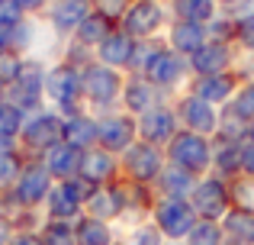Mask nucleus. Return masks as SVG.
<instances>
[{"mask_svg": "<svg viewBox=\"0 0 254 245\" xmlns=\"http://www.w3.org/2000/svg\"><path fill=\"white\" fill-rule=\"evenodd\" d=\"M242 145L245 142H225V139H212V171L225 181H235L242 174Z\"/></svg>", "mask_w": 254, "mask_h": 245, "instance_id": "obj_28", "label": "nucleus"}, {"mask_svg": "<svg viewBox=\"0 0 254 245\" xmlns=\"http://www.w3.org/2000/svg\"><path fill=\"white\" fill-rule=\"evenodd\" d=\"M177 132H180V120H177V110H174V100L148 110L145 116H138V139H142V142L168 149V142Z\"/></svg>", "mask_w": 254, "mask_h": 245, "instance_id": "obj_16", "label": "nucleus"}, {"mask_svg": "<svg viewBox=\"0 0 254 245\" xmlns=\"http://www.w3.org/2000/svg\"><path fill=\"white\" fill-rule=\"evenodd\" d=\"M10 236H13V229L6 226L3 220H0V245H10Z\"/></svg>", "mask_w": 254, "mask_h": 245, "instance_id": "obj_53", "label": "nucleus"}, {"mask_svg": "<svg viewBox=\"0 0 254 245\" xmlns=\"http://www.w3.org/2000/svg\"><path fill=\"white\" fill-rule=\"evenodd\" d=\"M151 223L161 229V236L168 242H187V236L193 233V226L199 223V216L193 213L190 200H177V197H158L151 207Z\"/></svg>", "mask_w": 254, "mask_h": 245, "instance_id": "obj_10", "label": "nucleus"}, {"mask_svg": "<svg viewBox=\"0 0 254 245\" xmlns=\"http://www.w3.org/2000/svg\"><path fill=\"white\" fill-rule=\"evenodd\" d=\"M23 168H26L23 152H6V155H0V197H6L13 190V184L23 174Z\"/></svg>", "mask_w": 254, "mask_h": 245, "instance_id": "obj_34", "label": "nucleus"}, {"mask_svg": "<svg viewBox=\"0 0 254 245\" xmlns=\"http://www.w3.org/2000/svg\"><path fill=\"white\" fill-rule=\"evenodd\" d=\"M245 3H248V6H251V10H254V0H245Z\"/></svg>", "mask_w": 254, "mask_h": 245, "instance_id": "obj_57", "label": "nucleus"}, {"mask_svg": "<svg viewBox=\"0 0 254 245\" xmlns=\"http://www.w3.org/2000/svg\"><path fill=\"white\" fill-rule=\"evenodd\" d=\"M164 164H168V155H164L161 145H151V142H142V139H138L135 145H129V149L119 155V177L155 187L161 171H164Z\"/></svg>", "mask_w": 254, "mask_h": 245, "instance_id": "obj_5", "label": "nucleus"}, {"mask_svg": "<svg viewBox=\"0 0 254 245\" xmlns=\"http://www.w3.org/2000/svg\"><path fill=\"white\" fill-rule=\"evenodd\" d=\"M232 184L219 174H203L190 194V207L199 220H222L232 210Z\"/></svg>", "mask_w": 254, "mask_h": 245, "instance_id": "obj_11", "label": "nucleus"}, {"mask_svg": "<svg viewBox=\"0 0 254 245\" xmlns=\"http://www.w3.org/2000/svg\"><path fill=\"white\" fill-rule=\"evenodd\" d=\"M206 32H209V42H229V45H235V13L219 10L216 16L206 23Z\"/></svg>", "mask_w": 254, "mask_h": 245, "instance_id": "obj_38", "label": "nucleus"}, {"mask_svg": "<svg viewBox=\"0 0 254 245\" xmlns=\"http://www.w3.org/2000/svg\"><path fill=\"white\" fill-rule=\"evenodd\" d=\"M19 6H23L26 16H45V10H49L52 0H16Z\"/></svg>", "mask_w": 254, "mask_h": 245, "instance_id": "obj_48", "label": "nucleus"}, {"mask_svg": "<svg viewBox=\"0 0 254 245\" xmlns=\"http://www.w3.org/2000/svg\"><path fill=\"white\" fill-rule=\"evenodd\" d=\"M164 45V36L158 39H135V52H132V62L126 75H145V68L151 65V58L158 55V49Z\"/></svg>", "mask_w": 254, "mask_h": 245, "instance_id": "obj_35", "label": "nucleus"}, {"mask_svg": "<svg viewBox=\"0 0 254 245\" xmlns=\"http://www.w3.org/2000/svg\"><path fill=\"white\" fill-rule=\"evenodd\" d=\"M164 155H168V164H174V168H184V171H190V174L203 177V174L212 171V139L180 129L168 142Z\"/></svg>", "mask_w": 254, "mask_h": 245, "instance_id": "obj_6", "label": "nucleus"}, {"mask_svg": "<svg viewBox=\"0 0 254 245\" xmlns=\"http://www.w3.org/2000/svg\"><path fill=\"white\" fill-rule=\"evenodd\" d=\"M23 120H26L23 110L13 107L10 100H3V97H0V136H13V139H19Z\"/></svg>", "mask_w": 254, "mask_h": 245, "instance_id": "obj_41", "label": "nucleus"}, {"mask_svg": "<svg viewBox=\"0 0 254 245\" xmlns=\"http://www.w3.org/2000/svg\"><path fill=\"white\" fill-rule=\"evenodd\" d=\"M164 3H168V0H164Z\"/></svg>", "mask_w": 254, "mask_h": 245, "instance_id": "obj_59", "label": "nucleus"}, {"mask_svg": "<svg viewBox=\"0 0 254 245\" xmlns=\"http://www.w3.org/2000/svg\"><path fill=\"white\" fill-rule=\"evenodd\" d=\"M6 49V42H3V36H0V52H3Z\"/></svg>", "mask_w": 254, "mask_h": 245, "instance_id": "obj_55", "label": "nucleus"}, {"mask_svg": "<svg viewBox=\"0 0 254 245\" xmlns=\"http://www.w3.org/2000/svg\"><path fill=\"white\" fill-rule=\"evenodd\" d=\"M123 87H126V71L106 68L93 62L84 68V107L93 116H106L123 110Z\"/></svg>", "mask_w": 254, "mask_h": 245, "instance_id": "obj_2", "label": "nucleus"}, {"mask_svg": "<svg viewBox=\"0 0 254 245\" xmlns=\"http://www.w3.org/2000/svg\"><path fill=\"white\" fill-rule=\"evenodd\" d=\"M145 78L155 84L161 94H168L171 100L177 94H184L190 87V58H184L180 52H174L168 42L158 49V55L151 58V65L145 68Z\"/></svg>", "mask_w": 254, "mask_h": 245, "instance_id": "obj_4", "label": "nucleus"}, {"mask_svg": "<svg viewBox=\"0 0 254 245\" xmlns=\"http://www.w3.org/2000/svg\"><path fill=\"white\" fill-rule=\"evenodd\" d=\"M232 184V200L238 203V207H248L254 210V177L248 174H238L235 181H229Z\"/></svg>", "mask_w": 254, "mask_h": 245, "instance_id": "obj_44", "label": "nucleus"}, {"mask_svg": "<svg viewBox=\"0 0 254 245\" xmlns=\"http://www.w3.org/2000/svg\"><path fill=\"white\" fill-rule=\"evenodd\" d=\"M216 6L219 10H225V13H238V10H245V0H216Z\"/></svg>", "mask_w": 254, "mask_h": 245, "instance_id": "obj_51", "label": "nucleus"}, {"mask_svg": "<svg viewBox=\"0 0 254 245\" xmlns=\"http://www.w3.org/2000/svg\"><path fill=\"white\" fill-rule=\"evenodd\" d=\"M6 152H19V139H13V136H0V155H6Z\"/></svg>", "mask_w": 254, "mask_h": 245, "instance_id": "obj_52", "label": "nucleus"}, {"mask_svg": "<svg viewBox=\"0 0 254 245\" xmlns=\"http://www.w3.org/2000/svg\"><path fill=\"white\" fill-rule=\"evenodd\" d=\"M97 136H100V129H97V116L93 113H77V116H68L62 126V142H68L71 149H77V152H84V149H93L97 145Z\"/></svg>", "mask_w": 254, "mask_h": 245, "instance_id": "obj_27", "label": "nucleus"}, {"mask_svg": "<svg viewBox=\"0 0 254 245\" xmlns=\"http://www.w3.org/2000/svg\"><path fill=\"white\" fill-rule=\"evenodd\" d=\"M187 245H225V233L219 220H199L193 233L187 236Z\"/></svg>", "mask_w": 254, "mask_h": 245, "instance_id": "obj_37", "label": "nucleus"}, {"mask_svg": "<svg viewBox=\"0 0 254 245\" xmlns=\"http://www.w3.org/2000/svg\"><path fill=\"white\" fill-rule=\"evenodd\" d=\"M19 68H23V55H19V52H13V49L0 52V97H3V90L10 87V84H16Z\"/></svg>", "mask_w": 254, "mask_h": 245, "instance_id": "obj_40", "label": "nucleus"}, {"mask_svg": "<svg viewBox=\"0 0 254 245\" xmlns=\"http://www.w3.org/2000/svg\"><path fill=\"white\" fill-rule=\"evenodd\" d=\"M242 174L254 177V139H248L242 145Z\"/></svg>", "mask_w": 254, "mask_h": 245, "instance_id": "obj_49", "label": "nucleus"}, {"mask_svg": "<svg viewBox=\"0 0 254 245\" xmlns=\"http://www.w3.org/2000/svg\"><path fill=\"white\" fill-rule=\"evenodd\" d=\"M251 139H254V126H251Z\"/></svg>", "mask_w": 254, "mask_h": 245, "instance_id": "obj_58", "label": "nucleus"}, {"mask_svg": "<svg viewBox=\"0 0 254 245\" xmlns=\"http://www.w3.org/2000/svg\"><path fill=\"white\" fill-rule=\"evenodd\" d=\"M93 187L81 177H71V181H55V187L49 190L42 210H45V220H64V223H74L84 216V203L90 200Z\"/></svg>", "mask_w": 254, "mask_h": 245, "instance_id": "obj_9", "label": "nucleus"}, {"mask_svg": "<svg viewBox=\"0 0 254 245\" xmlns=\"http://www.w3.org/2000/svg\"><path fill=\"white\" fill-rule=\"evenodd\" d=\"M132 52H135V39L129 36V32H123L116 26V29L110 32V36L103 39V42L97 45V62L106 65V68H116V71H129V62H132Z\"/></svg>", "mask_w": 254, "mask_h": 245, "instance_id": "obj_23", "label": "nucleus"}, {"mask_svg": "<svg viewBox=\"0 0 254 245\" xmlns=\"http://www.w3.org/2000/svg\"><path fill=\"white\" fill-rule=\"evenodd\" d=\"M113 29H116V23H113V19H106L103 13H97V10H93L90 16H87L84 23L77 26V32L71 36V42H77V45H84V49L97 52V45L103 42V39L110 36Z\"/></svg>", "mask_w": 254, "mask_h": 245, "instance_id": "obj_31", "label": "nucleus"}, {"mask_svg": "<svg viewBox=\"0 0 254 245\" xmlns=\"http://www.w3.org/2000/svg\"><path fill=\"white\" fill-rule=\"evenodd\" d=\"M77 177H81V181H87L90 187H100V184L119 181V155L100 149V145L84 149V152H81V168H77Z\"/></svg>", "mask_w": 254, "mask_h": 245, "instance_id": "obj_18", "label": "nucleus"}, {"mask_svg": "<svg viewBox=\"0 0 254 245\" xmlns=\"http://www.w3.org/2000/svg\"><path fill=\"white\" fill-rule=\"evenodd\" d=\"M19 19H26L23 6L16 0H0V26H16Z\"/></svg>", "mask_w": 254, "mask_h": 245, "instance_id": "obj_46", "label": "nucleus"}, {"mask_svg": "<svg viewBox=\"0 0 254 245\" xmlns=\"http://www.w3.org/2000/svg\"><path fill=\"white\" fill-rule=\"evenodd\" d=\"M174 110H177L180 129L196 132V136H206V139H216L219 120H222V110H219V107H212V103L203 100V97L184 90V94L174 97Z\"/></svg>", "mask_w": 254, "mask_h": 245, "instance_id": "obj_12", "label": "nucleus"}, {"mask_svg": "<svg viewBox=\"0 0 254 245\" xmlns=\"http://www.w3.org/2000/svg\"><path fill=\"white\" fill-rule=\"evenodd\" d=\"M229 110H232V113H238L245 123L254 126V81H245L242 87H238V94L232 97Z\"/></svg>", "mask_w": 254, "mask_h": 245, "instance_id": "obj_42", "label": "nucleus"}, {"mask_svg": "<svg viewBox=\"0 0 254 245\" xmlns=\"http://www.w3.org/2000/svg\"><path fill=\"white\" fill-rule=\"evenodd\" d=\"M74 239H77V245H113L119 236H116L113 223L84 213L81 220H74Z\"/></svg>", "mask_w": 254, "mask_h": 245, "instance_id": "obj_30", "label": "nucleus"}, {"mask_svg": "<svg viewBox=\"0 0 254 245\" xmlns=\"http://www.w3.org/2000/svg\"><path fill=\"white\" fill-rule=\"evenodd\" d=\"M171 26V10L164 0H132L126 16L119 19V29L132 39H158Z\"/></svg>", "mask_w": 254, "mask_h": 245, "instance_id": "obj_8", "label": "nucleus"}, {"mask_svg": "<svg viewBox=\"0 0 254 245\" xmlns=\"http://www.w3.org/2000/svg\"><path fill=\"white\" fill-rule=\"evenodd\" d=\"M235 49L238 52H254V10L245 6V10L235 13Z\"/></svg>", "mask_w": 254, "mask_h": 245, "instance_id": "obj_39", "label": "nucleus"}, {"mask_svg": "<svg viewBox=\"0 0 254 245\" xmlns=\"http://www.w3.org/2000/svg\"><path fill=\"white\" fill-rule=\"evenodd\" d=\"M62 126L64 116L55 113L52 107H39L32 113H26L23 129H19V152L26 158H42L52 145L62 142Z\"/></svg>", "mask_w": 254, "mask_h": 245, "instance_id": "obj_3", "label": "nucleus"}, {"mask_svg": "<svg viewBox=\"0 0 254 245\" xmlns=\"http://www.w3.org/2000/svg\"><path fill=\"white\" fill-rule=\"evenodd\" d=\"M39 162L45 164V171H49L55 181H71V177H77V168H81V152L71 149L68 142H58V145H52Z\"/></svg>", "mask_w": 254, "mask_h": 245, "instance_id": "obj_25", "label": "nucleus"}, {"mask_svg": "<svg viewBox=\"0 0 254 245\" xmlns=\"http://www.w3.org/2000/svg\"><path fill=\"white\" fill-rule=\"evenodd\" d=\"M235 75H238V81H254V52H238V58H235Z\"/></svg>", "mask_w": 254, "mask_h": 245, "instance_id": "obj_47", "label": "nucleus"}, {"mask_svg": "<svg viewBox=\"0 0 254 245\" xmlns=\"http://www.w3.org/2000/svg\"><path fill=\"white\" fill-rule=\"evenodd\" d=\"M39 236H42V245H77L74 223H64V220H45Z\"/></svg>", "mask_w": 254, "mask_h": 245, "instance_id": "obj_36", "label": "nucleus"}, {"mask_svg": "<svg viewBox=\"0 0 254 245\" xmlns=\"http://www.w3.org/2000/svg\"><path fill=\"white\" fill-rule=\"evenodd\" d=\"M84 213L87 216H97V220H106V223H119L126 216L123 184L113 181V184H100V187H93L90 200L84 203Z\"/></svg>", "mask_w": 254, "mask_h": 245, "instance_id": "obj_21", "label": "nucleus"}, {"mask_svg": "<svg viewBox=\"0 0 254 245\" xmlns=\"http://www.w3.org/2000/svg\"><path fill=\"white\" fill-rule=\"evenodd\" d=\"M196 181H199V177L190 174V171L174 168V164H164L161 177H158V184H155V194H158V197H177V200H190Z\"/></svg>", "mask_w": 254, "mask_h": 245, "instance_id": "obj_29", "label": "nucleus"}, {"mask_svg": "<svg viewBox=\"0 0 254 245\" xmlns=\"http://www.w3.org/2000/svg\"><path fill=\"white\" fill-rule=\"evenodd\" d=\"M219 223L225 233V245H254V210L232 203V210Z\"/></svg>", "mask_w": 254, "mask_h": 245, "instance_id": "obj_26", "label": "nucleus"}, {"mask_svg": "<svg viewBox=\"0 0 254 245\" xmlns=\"http://www.w3.org/2000/svg\"><path fill=\"white\" fill-rule=\"evenodd\" d=\"M97 145L113 155H123L129 145L138 142V120L126 110H116V113H106V116H97Z\"/></svg>", "mask_w": 254, "mask_h": 245, "instance_id": "obj_13", "label": "nucleus"}, {"mask_svg": "<svg viewBox=\"0 0 254 245\" xmlns=\"http://www.w3.org/2000/svg\"><path fill=\"white\" fill-rule=\"evenodd\" d=\"M126 242H129V245H164L168 239L161 236V229H158L151 220H145V223H138V226L129 229Z\"/></svg>", "mask_w": 254, "mask_h": 245, "instance_id": "obj_43", "label": "nucleus"}, {"mask_svg": "<svg viewBox=\"0 0 254 245\" xmlns=\"http://www.w3.org/2000/svg\"><path fill=\"white\" fill-rule=\"evenodd\" d=\"M52 187H55V177L45 171V164L39 162V158H26V168H23V174L16 177L10 197L16 203H23V207L42 210V203H45V197H49Z\"/></svg>", "mask_w": 254, "mask_h": 245, "instance_id": "obj_14", "label": "nucleus"}, {"mask_svg": "<svg viewBox=\"0 0 254 245\" xmlns=\"http://www.w3.org/2000/svg\"><path fill=\"white\" fill-rule=\"evenodd\" d=\"M235 58H238L235 45H229V42H206L196 55H190V75L193 78H206V75L235 71Z\"/></svg>", "mask_w": 254, "mask_h": 245, "instance_id": "obj_19", "label": "nucleus"}, {"mask_svg": "<svg viewBox=\"0 0 254 245\" xmlns=\"http://www.w3.org/2000/svg\"><path fill=\"white\" fill-rule=\"evenodd\" d=\"M129 3H132V0H93V10H97V13H103L106 19H113V23L119 26V19L126 16Z\"/></svg>", "mask_w": 254, "mask_h": 245, "instance_id": "obj_45", "label": "nucleus"}, {"mask_svg": "<svg viewBox=\"0 0 254 245\" xmlns=\"http://www.w3.org/2000/svg\"><path fill=\"white\" fill-rule=\"evenodd\" d=\"M0 220H3L13 233H32V229H42L45 210L23 207V203H16L10 194H6V197H0Z\"/></svg>", "mask_w": 254, "mask_h": 245, "instance_id": "obj_24", "label": "nucleus"}, {"mask_svg": "<svg viewBox=\"0 0 254 245\" xmlns=\"http://www.w3.org/2000/svg\"><path fill=\"white\" fill-rule=\"evenodd\" d=\"M171 19H187V23H209L219 13L216 0H168Z\"/></svg>", "mask_w": 254, "mask_h": 245, "instance_id": "obj_32", "label": "nucleus"}, {"mask_svg": "<svg viewBox=\"0 0 254 245\" xmlns=\"http://www.w3.org/2000/svg\"><path fill=\"white\" fill-rule=\"evenodd\" d=\"M168 100H171V97L161 94V90H158L145 75H126L123 110H126V113H132L135 120H138V116H145L148 110H155V107H161V103H168Z\"/></svg>", "mask_w": 254, "mask_h": 245, "instance_id": "obj_17", "label": "nucleus"}, {"mask_svg": "<svg viewBox=\"0 0 254 245\" xmlns=\"http://www.w3.org/2000/svg\"><path fill=\"white\" fill-rule=\"evenodd\" d=\"M10 245H42V236H39V229H32V233H13Z\"/></svg>", "mask_w": 254, "mask_h": 245, "instance_id": "obj_50", "label": "nucleus"}, {"mask_svg": "<svg viewBox=\"0 0 254 245\" xmlns=\"http://www.w3.org/2000/svg\"><path fill=\"white\" fill-rule=\"evenodd\" d=\"M164 245H187V242H164Z\"/></svg>", "mask_w": 254, "mask_h": 245, "instance_id": "obj_56", "label": "nucleus"}, {"mask_svg": "<svg viewBox=\"0 0 254 245\" xmlns=\"http://www.w3.org/2000/svg\"><path fill=\"white\" fill-rule=\"evenodd\" d=\"M90 13H93V0H52L42 19L49 23V29L55 32L58 39L68 42L77 32V26H81Z\"/></svg>", "mask_w": 254, "mask_h": 245, "instance_id": "obj_15", "label": "nucleus"}, {"mask_svg": "<svg viewBox=\"0 0 254 245\" xmlns=\"http://www.w3.org/2000/svg\"><path fill=\"white\" fill-rule=\"evenodd\" d=\"M45 71H49V62H42V58H23L19 78H16V84H10L3 90V100H10L23 113L49 107L45 103Z\"/></svg>", "mask_w": 254, "mask_h": 245, "instance_id": "obj_7", "label": "nucleus"}, {"mask_svg": "<svg viewBox=\"0 0 254 245\" xmlns=\"http://www.w3.org/2000/svg\"><path fill=\"white\" fill-rule=\"evenodd\" d=\"M164 42L171 45L174 52H180L184 58L196 55L206 42H209V32H206L203 23H187V19H171L168 32H164Z\"/></svg>", "mask_w": 254, "mask_h": 245, "instance_id": "obj_22", "label": "nucleus"}, {"mask_svg": "<svg viewBox=\"0 0 254 245\" xmlns=\"http://www.w3.org/2000/svg\"><path fill=\"white\" fill-rule=\"evenodd\" d=\"M216 139H225V142H248L251 139V123H245L238 113H232L229 107H222V120H219Z\"/></svg>", "mask_w": 254, "mask_h": 245, "instance_id": "obj_33", "label": "nucleus"}, {"mask_svg": "<svg viewBox=\"0 0 254 245\" xmlns=\"http://www.w3.org/2000/svg\"><path fill=\"white\" fill-rule=\"evenodd\" d=\"M238 87H242V81H238L235 71H225V75H206V78H190V94L203 97L206 103H212V107H229L232 97L238 94Z\"/></svg>", "mask_w": 254, "mask_h": 245, "instance_id": "obj_20", "label": "nucleus"}, {"mask_svg": "<svg viewBox=\"0 0 254 245\" xmlns=\"http://www.w3.org/2000/svg\"><path fill=\"white\" fill-rule=\"evenodd\" d=\"M113 245H129V242H126V239H116V242H113Z\"/></svg>", "mask_w": 254, "mask_h": 245, "instance_id": "obj_54", "label": "nucleus"}, {"mask_svg": "<svg viewBox=\"0 0 254 245\" xmlns=\"http://www.w3.org/2000/svg\"><path fill=\"white\" fill-rule=\"evenodd\" d=\"M45 103L64 120L84 113V68H74L64 58L52 62L45 71Z\"/></svg>", "mask_w": 254, "mask_h": 245, "instance_id": "obj_1", "label": "nucleus"}]
</instances>
